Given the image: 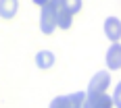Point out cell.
Listing matches in <instances>:
<instances>
[{"label":"cell","instance_id":"6da1fadb","mask_svg":"<svg viewBox=\"0 0 121 108\" xmlns=\"http://www.w3.org/2000/svg\"><path fill=\"white\" fill-rule=\"evenodd\" d=\"M86 92H75L69 96H59L50 102V108H84Z\"/></svg>","mask_w":121,"mask_h":108},{"label":"cell","instance_id":"7a4b0ae2","mask_svg":"<svg viewBox=\"0 0 121 108\" xmlns=\"http://www.w3.org/2000/svg\"><path fill=\"white\" fill-rule=\"evenodd\" d=\"M40 29H42L46 36H50V33L56 29V15H54V6H52L50 2L42 6V15H40Z\"/></svg>","mask_w":121,"mask_h":108},{"label":"cell","instance_id":"3957f363","mask_svg":"<svg viewBox=\"0 0 121 108\" xmlns=\"http://www.w3.org/2000/svg\"><path fill=\"white\" fill-rule=\"evenodd\" d=\"M84 108H113V100L107 96V92H86V102Z\"/></svg>","mask_w":121,"mask_h":108},{"label":"cell","instance_id":"277c9868","mask_svg":"<svg viewBox=\"0 0 121 108\" xmlns=\"http://www.w3.org/2000/svg\"><path fill=\"white\" fill-rule=\"evenodd\" d=\"M109 85H111V75L107 71H98L96 75L92 77L90 85H88V92H96V94H100V92H107Z\"/></svg>","mask_w":121,"mask_h":108},{"label":"cell","instance_id":"5b68a950","mask_svg":"<svg viewBox=\"0 0 121 108\" xmlns=\"http://www.w3.org/2000/svg\"><path fill=\"white\" fill-rule=\"evenodd\" d=\"M104 33L109 37L111 42H119L121 37V23L117 17H109L107 21H104Z\"/></svg>","mask_w":121,"mask_h":108},{"label":"cell","instance_id":"8992f818","mask_svg":"<svg viewBox=\"0 0 121 108\" xmlns=\"http://www.w3.org/2000/svg\"><path fill=\"white\" fill-rule=\"evenodd\" d=\"M107 64L113 71H117L121 67V44L119 42H113V46L109 48V52H107Z\"/></svg>","mask_w":121,"mask_h":108},{"label":"cell","instance_id":"52a82bcc","mask_svg":"<svg viewBox=\"0 0 121 108\" xmlns=\"http://www.w3.org/2000/svg\"><path fill=\"white\" fill-rule=\"evenodd\" d=\"M19 11V0H0V17L11 21Z\"/></svg>","mask_w":121,"mask_h":108},{"label":"cell","instance_id":"ba28073f","mask_svg":"<svg viewBox=\"0 0 121 108\" xmlns=\"http://www.w3.org/2000/svg\"><path fill=\"white\" fill-rule=\"evenodd\" d=\"M52 64H54V54L50 50H42V52L36 54V67L38 69L46 71V69H52Z\"/></svg>","mask_w":121,"mask_h":108},{"label":"cell","instance_id":"9c48e42d","mask_svg":"<svg viewBox=\"0 0 121 108\" xmlns=\"http://www.w3.org/2000/svg\"><path fill=\"white\" fill-rule=\"evenodd\" d=\"M60 4L69 15H75V12L82 11V0H60Z\"/></svg>","mask_w":121,"mask_h":108},{"label":"cell","instance_id":"30bf717a","mask_svg":"<svg viewBox=\"0 0 121 108\" xmlns=\"http://www.w3.org/2000/svg\"><path fill=\"white\" fill-rule=\"evenodd\" d=\"M111 100H113V106H121V85L115 87V96L111 98Z\"/></svg>","mask_w":121,"mask_h":108},{"label":"cell","instance_id":"8fae6325","mask_svg":"<svg viewBox=\"0 0 121 108\" xmlns=\"http://www.w3.org/2000/svg\"><path fill=\"white\" fill-rule=\"evenodd\" d=\"M34 4H38V6H44V4H48L50 0H31Z\"/></svg>","mask_w":121,"mask_h":108}]
</instances>
